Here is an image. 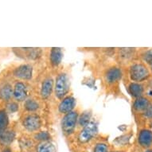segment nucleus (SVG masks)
<instances>
[{"instance_id":"nucleus-6","label":"nucleus","mask_w":152,"mask_h":152,"mask_svg":"<svg viewBox=\"0 0 152 152\" xmlns=\"http://www.w3.org/2000/svg\"><path fill=\"white\" fill-rule=\"evenodd\" d=\"M32 72L33 69L30 65H23L15 69L14 74L20 79L29 80L32 77Z\"/></svg>"},{"instance_id":"nucleus-15","label":"nucleus","mask_w":152,"mask_h":152,"mask_svg":"<svg viewBox=\"0 0 152 152\" xmlns=\"http://www.w3.org/2000/svg\"><path fill=\"white\" fill-rule=\"evenodd\" d=\"M8 125V116L4 110L0 111V138L7 132V127Z\"/></svg>"},{"instance_id":"nucleus-18","label":"nucleus","mask_w":152,"mask_h":152,"mask_svg":"<svg viewBox=\"0 0 152 152\" xmlns=\"http://www.w3.org/2000/svg\"><path fill=\"white\" fill-rule=\"evenodd\" d=\"M25 108L29 112H34L36 110H37L39 105L37 104V102H36L34 100H26L25 102Z\"/></svg>"},{"instance_id":"nucleus-20","label":"nucleus","mask_w":152,"mask_h":152,"mask_svg":"<svg viewBox=\"0 0 152 152\" xmlns=\"http://www.w3.org/2000/svg\"><path fill=\"white\" fill-rule=\"evenodd\" d=\"M14 137H15V134L13 132H7L4 133V135L0 138L1 140L3 141L4 143H10L13 141L14 140Z\"/></svg>"},{"instance_id":"nucleus-14","label":"nucleus","mask_w":152,"mask_h":152,"mask_svg":"<svg viewBox=\"0 0 152 152\" xmlns=\"http://www.w3.org/2000/svg\"><path fill=\"white\" fill-rule=\"evenodd\" d=\"M150 106L149 100L147 98L140 97L135 100L133 107L137 112H145L147 109V107Z\"/></svg>"},{"instance_id":"nucleus-16","label":"nucleus","mask_w":152,"mask_h":152,"mask_svg":"<svg viewBox=\"0 0 152 152\" xmlns=\"http://www.w3.org/2000/svg\"><path fill=\"white\" fill-rule=\"evenodd\" d=\"M37 152H56L54 145L52 142H42L37 147Z\"/></svg>"},{"instance_id":"nucleus-13","label":"nucleus","mask_w":152,"mask_h":152,"mask_svg":"<svg viewBox=\"0 0 152 152\" xmlns=\"http://www.w3.org/2000/svg\"><path fill=\"white\" fill-rule=\"evenodd\" d=\"M62 52L60 48H53L50 53V61L53 65H58L61 61Z\"/></svg>"},{"instance_id":"nucleus-5","label":"nucleus","mask_w":152,"mask_h":152,"mask_svg":"<svg viewBox=\"0 0 152 152\" xmlns=\"http://www.w3.org/2000/svg\"><path fill=\"white\" fill-rule=\"evenodd\" d=\"M23 125L28 131H36L41 126L40 117L34 114L28 115L23 120Z\"/></svg>"},{"instance_id":"nucleus-24","label":"nucleus","mask_w":152,"mask_h":152,"mask_svg":"<svg viewBox=\"0 0 152 152\" xmlns=\"http://www.w3.org/2000/svg\"><path fill=\"white\" fill-rule=\"evenodd\" d=\"M144 115L147 118L152 119V105H150L149 107H147V109L144 112Z\"/></svg>"},{"instance_id":"nucleus-25","label":"nucleus","mask_w":152,"mask_h":152,"mask_svg":"<svg viewBox=\"0 0 152 152\" xmlns=\"http://www.w3.org/2000/svg\"><path fill=\"white\" fill-rule=\"evenodd\" d=\"M8 108H9V110H10V112H16V111H18V104L16 103H10V104L8 105Z\"/></svg>"},{"instance_id":"nucleus-3","label":"nucleus","mask_w":152,"mask_h":152,"mask_svg":"<svg viewBox=\"0 0 152 152\" xmlns=\"http://www.w3.org/2000/svg\"><path fill=\"white\" fill-rule=\"evenodd\" d=\"M77 117V112H71L66 114L65 117L63 118L62 122H61V127H62L63 132H65V134H70L74 130Z\"/></svg>"},{"instance_id":"nucleus-21","label":"nucleus","mask_w":152,"mask_h":152,"mask_svg":"<svg viewBox=\"0 0 152 152\" xmlns=\"http://www.w3.org/2000/svg\"><path fill=\"white\" fill-rule=\"evenodd\" d=\"M35 138H36V140H42V142H45V141H48V140L50 139V135L47 132H42L35 135Z\"/></svg>"},{"instance_id":"nucleus-19","label":"nucleus","mask_w":152,"mask_h":152,"mask_svg":"<svg viewBox=\"0 0 152 152\" xmlns=\"http://www.w3.org/2000/svg\"><path fill=\"white\" fill-rule=\"evenodd\" d=\"M91 119V113L89 112H85L80 115L79 119V124L82 127H85L89 124V120Z\"/></svg>"},{"instance_id":"nucleus-10","label":"nucleus","mask_w":152,"mask_h":152,"mask_svg":"<svg viewBox=\"0 0 152 152\" xmlns=\"http://www.w3.org/2000/svg\"><path fill=\"white\" fill-rule=\"evenodd\" d=\"M14 96L17 100L18 101H23L26 98V95H27V92H26V88L25 85L23 83L18 82L17 83L15 86L14 88Z\"/></svg>"},{"instance_id":"nucleus-11","label":"nucleus","mask_w":152,"mask_h":152,"mask_svg":"<svg viewBox=\"0 0 152 152\" xmlns=\"http://www.w3.org/2000/svg\"><path fill=\"white\" fill-rule=\"evenodd\" d=\"M129 93L132 95L133 97L140 98L144 92V88L143 85L139 83H132L128 87Z\"/></svg>"},{"instance_id":"nucleus-4","label":"nucleus","mask_w":152,"mask_h":152,"mask_svg":"<svg viewBox=\"0 0 152 152\" xmlns=\"http://www.w3.org/2000/svg\"><path fill=\"white\" fill-rule=\"evenodd\" d=\"M97 132V127L94 123H90L80 132L79 140L80 142H87L94 137Z\"/></svg>"},{"instance_id":"nucleus-22","label":"nucleus","mask_w":152,"mask_h":152,"mask_svg":"<svg viewBox=\"0 0 152 152\" xmlns=\"http://www.w3.org/2000/svg\"><path fill=\"white\" fill-rule=\"evenodd\" d=\"M94 152H108V147L104 143H98L95 147Z\"/></svg>"},{"instance_id":"nucleus-1","label":"nucleus","mask_w":152,"mask_h":152,"mask_svg":"<svg viewBox=\"0 0 152 152\" xmlns=\"http://www.w3.org/2000/svg\"><path fill=\"white\" fill-rule=\"evenodd\" d=\"M150 72L147 66L142 63H135L130 68V77L134 81L141 82L149 77Z\"/></svg>"},{"instance_id":"nucleus-7","label":"nucleus","mask_w":152,"mask_h":152,"mask_svg":"<svg viewBox=\"0 0 152 152\" xmlns=\"http://www.w3.org/2000/svg\"><path fill=\"white\" fill-rule=\"evenodd\" d=\"M121 76H122L121 70L119 68L113 67L107 70L105 74V79L107 83L112 84V83H115L120 80L121 78Z\"/></svg>"},{"instance_id":"nucleus-8","label":"nucleus","mask_w":152,"mask_h":152,"mask_svg":"<svg viewBox=\"0 0 152 152\" xmlns=\"http://www.w3.org/2000/svg\"><path fill=\"white\" fill-rule=\"evenodd\" d=\"M139 143L142 147H148L152 144V132L142 130L139 135Z\"/></svg>"},{"instance_id":"nucleus-12","label":"nucleus","mask_w":152,"mask_h":152,"mask_svg":"<svg viewBox=\"0 0 152 152\" xmlns=\"http://www.w3.org/2000/svg\"><path fill=\"white\" fill-rule=\"evenodd\" d=\"M53 86V83L51 78H48L44 80L41 89V94L43 98H48L50 96L52 92Z\"/></svg>"},{"instance_id":"nucleus-27","label":"nucleus","mask_w":152,"mask_h":152,"mask_svg":"<svg viewBox=\"0 0 152 152\" xmlns=\"http://www.w3.org/2000/svg\"><path fill=\"white\" fill-rule=\"evenodd\" d=\"M146 152H152V149H149V150H147V151Z\"/></svg>"},{"instance_id":"nucleus-17","label":"nucleus","mask_w":152,"mask_h":152,"mask_svg":"<svg viewBox=\"0 0 152 152\" xmlns=\"http://www.w3.org/2000/svg\"><path fill=\"white\" fill-rule=\"evenodd\" d=\"M12 88L10 85H5L4 86L0 88V98L3 100H9L13 94Z\"/></svg>"},{"instance_id":"nucleus-28","label":"nucleus","mask_w":152,"mask_h":152,"mask_svg":"<svg viewBox=\"0 0 152 152\" xmlns=\"http://www.w3.org/2000/svg\"><path fill=\"white\" fill-rule=\"evenodd\" d=\"M116 152H119V151H116Z\"/></svg>"},{"instance_id":"nucleus-23","label":"nucleus","mask_w":152,"mask_h":152,"mask_svg":"<svg viewBox=\"0 0 152 152\" xmlns=\"http://www.w3.org/2000/svg\"><path fill=\"white\" fill-rule=\"evenodd\" d=\"M145 60L147 61L148 63H150L152 70V51H148L146 53V55H145Z\"/></svg>"},{"instance_id":"nucleus-2","label":"nucleus","mask_w":152,"mask_h":152,"mask_svg":"<svg viewBox=\"0 0 152 152\" xmlns=\"http://www.w3.org/2000/svg\"><path fill=\"white\" fill-rule=\"evenodd\" d=\"M69 78L65 73H61L58 76L55 84V93L59 99L64 97L69 91Z\"/></svg>"},{"instance_id":"nucleus-9","label":"nucleus","mask_w":152,"mask_h":152,"mask_svg":"<svg viewBox=\"0 0 152 152\" xmlns=\"http://www.w3.org/2000/svg\"><path fill=\"white\" fill-rule=\"evenodd\" d=\"M75 106V100L74 98L72 96H68L65 98L64 100L61 102L59 105V111L61 113H65L68 114L69 112H72L73 107Z\"/></svg>"},{"instance_id":"nucleus-26","label":"nucleus","mask_w":152,"mask_h":152,"mask_svg":"<svg viewBox=\"0 0 152 152\" xmlns=\"http://www.w3.org/2000/svg\"><path fill=\"white\" fill-rule=\"evenodd\" d=\"M3 152H10V149H6V150H4Z\"/></svg>"}]
</instances>
